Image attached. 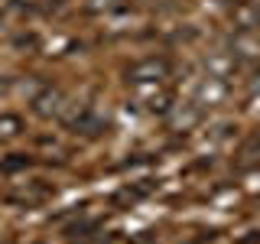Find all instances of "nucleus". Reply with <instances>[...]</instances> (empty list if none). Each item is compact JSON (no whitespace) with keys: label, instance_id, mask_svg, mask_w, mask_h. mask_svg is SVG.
<instances>
[{"label":"nucleus","instance_id":"6","mask_svg":"<svg viewBox=\"0 0 260 244\" xmlns=\"http://www.w3.org/2000/svg\"><path fill=\"white\" fill-rule=\"evenodd\" d=\"M20 130H23V120L16 114H4L0 117V137H16Z\"/></svg>","mask_w":260,"mask_h":244},{"label":"nucleus","instance_id":"1","mask_svg":"<svg viewBox=\"0 0 260 244\" xmlns=\"http://www.w3.org/2000/svg\"><path fill=\"white\" fill-rule=\"evenodd\" d=\"M173 75V62L166 55H146L137 65H130L127 78L134 88H150V85H166V78Z\"/></svg>","mask_w":260,"mask_h":244},{"label":"nucleus","instance_id":"2","mask_svg":"<svg viewBox=\"0 0 260 244\" xmlns=\"http://www.w3.org/2000/svg\"><path fill=\"white\" fill-rule=\"evenodd\" d=\"M228 16H231L234 29H241V33L260 29V4L257 0H238V4L228 10Z\"/></svg>","mask_w":260,"mask_h":244},{"label":"nucleus","instance_id":"3","mask_svg":"<svg viewBox=\"0 0 260 244\" xmlns=\"http://www.w3.org/2000/svg\"><path fill=\"white\" fill-rule=\"evenodd\" d=\"M36 114H43V117H52V114H62V108H65V95L59 92V88H46L43 95L36 98Z\"/></svg>","mask_w":260,"mask_h":244},{"label":"nucleus","instance_id":"4","mask_svg":"<svg viewBox=\"0 0 260 244\" xmlns=\"http://www.w3.org/2000/svg\"><path fill=\"white\" fill-rule=\"evenodd\" d=\"M234 72H238V55L234 52H215L208 59V75L228 78V75H234Z\"/></svg>","mask_w":260,"mask_h":244},{"label":"nucleus","instance_id":"5","mask_svg":"<svg viewBox=\"0 0 260 244\" xmlns=\"http://www.w3.org/2000/svg\"><path fill=\"white\" fill-rule=\"evenodd\" d=\"M257 157H260V130H257V134H250L247 143L241 146V163L247 166V163H254Z\"/></svg>","mask_w":260,"mask_h":244},{"label":"nucleus","instance_id":"7","mask_svg":"<svg viewBox=\"0 0 260 244\" xmlns=\"http://www.w3.org/2000/svg\"><path fill=\"white\" fill-rule=\"evenodd\" d=\"M241 244H260V238H257V234H254V238H244Z\"/></svg>","mask_w":260,"mask_h":244}]
</instances>
